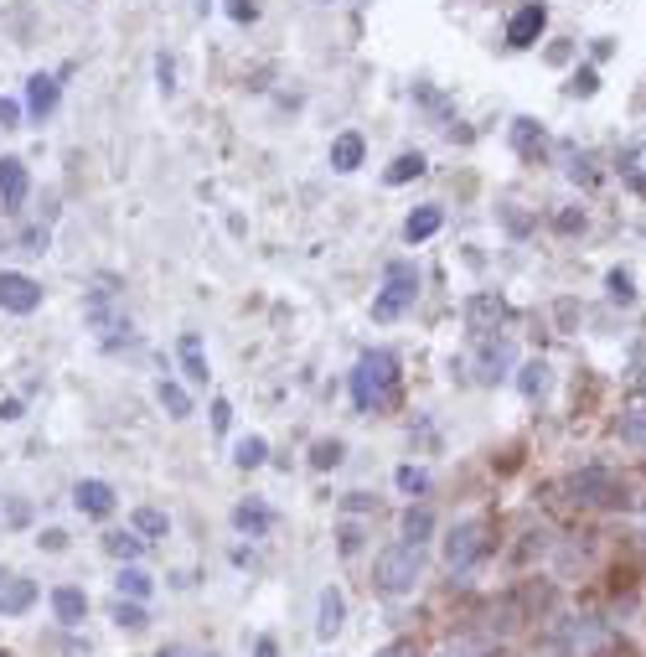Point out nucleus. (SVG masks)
Instances as JSON below:
<instances>
[{
	"instance_id": "1",
	"label": "nucleus",
	"mask_w": 646,
	"mask_h": 657,
	"mask_svg": "<svg viewBox=\"0 0 646 657\" xmlns=\"http://www.w3.org/2000/svg\"><path fill=\"white\" fill-rule=\"evenodd\" d=\"M398 389V362L393 353H362L357 358V373H352V404L368 415V409H383Z\"/></svg>"
},
{
	"instance_id": "2",
	"label": "nucleus",
	"mask_w": 646,
	"mask_h": 657,
	"mask_svg": "<svg viewBox=\"0 0 646 657\" xmlns=\"http://www.w3.org/2000/svg\"><path fill=\"white\" fill-rule=\"evenodd\" d=\"M414 296H419V270H414L409 260H393L388 270H383V296L372 300V316L398 321L414 306Z\"/></svg>"
},
{
	"instance_id": "3",
	"label": "nucleus",
	"mask_w": 646,
	"mask_h": 657,
	"mask_svg": "<svg viewBox=\"0 0 646 657\" xmlns=\"http://www.w3.org/2000/svg\"><path fill=\"white\" fill-rule=\"evenodd\" d=\"M419 570H424L419 549H414V543H393V549H383V554H378V570H372V580H378V590H383V596H404V590H414Z\"/></svg>"
},
{
	"instance_id": "4",
	"label": "nucleus",
	"mask_w": 646,
	"mask_h": 657,
	"mask_svg": "<svg viewBox=\"0 0 646 657\" xmlns=\"http://www.w3.org/2000/svg\"><path fill=\"white\" fill-rule=\"evenodd\" d=\"M88 321H94L98 337H115V332H124V311L115 306V279L98 275V285L88 290Z\"/></svg>"
},
{
	"instance_id": "5",
	"label": "nucleus",
	"mask_w": 646,
	"mask_h": 657,
	"mask_svg": "<svg viewBox=\"0 0 646 657\" xmlns=\"http://www.w3.org/2000/svg\"><path fill=\"white\" fill-rule=\"evenodd\" d=\"M487 554V523H460L451 538H445V564L451 570H466Z\"/></svg>"
},
{
	"instance_id": "6",
	"label": "nucleus",
	"mask_w": 646,
	"mask_h": 657,
	"mask_svg": "<svg viewBox=\"0 0 646 657\" xmlns=\"http://www.w3.org/2000/svg\"><path fill=\"white\" fill-rule=\"evenodd\" d=\"M569 487H574V498H585V502H626V487L610 477V471H600V466L579 471Z\"/></svg>"
},
{
	"instance_id": "7",
	"label": "nucleus",
	"mask_w": 646,
	"mask_h": 657,
	"mask_svg": "<svg viewBox=\"0 0 646 657\" xmlns=\"http://www.w3.org/2000/svg\"><path fill=\"white\" fill-rule=\"evenodd\" d=\"M0 306L5 311H16V316H26V311H37L41 306V285L26 275H0Z\"/></svg>"
},
{
	"instance_id": "8",
	"label": "nucleus",
	"mask_w": 646,
	"mask_h": 657,
	"mask_svg": "<svg viewBox=\"0 0 646 657\" xmlns=\"http://www.w3.org/2000/svg\"><path fill=\"white\" fill-rule=\"evenodd\" d=\"M543 5H523V11H512L507 21V47H533V41L543 37Z\"/></svg>"
},
{
	"instance_id": "9",
	"label": "nucleus",
	"mask_w": 646,
	"mask_h": 657,
	"mask_svg": "<svg viewBox=\"0 0 646 657\" xmlns=\"http://www.w3.org/2000/svg\"><path fill=\"white\" fill-rule=\"evenodd\" d=\"M73 502H79V513H94V518L115 513V492H109V481H79Z\"/></svg>"
},
{
	"instance_id": "10",
	"label": "nucleus",
	"mask_w": 646,
	"mask_h": 657,
	"mask_svg": "<svg viewBox=\"0 0 646 657\" xmlns=\"http://www.w3.org/2000/svg\"><path fill=\"white\" fill-rule=\"evenodd\" d=\"M0 198H5V207H21V202H26V166H21L16 156L0 160Z\"/></svg>"
},
{
	"instance_id": "11",
	"label": "nucleus",
	"mask_w": 646,
	"mask_h": 657,
	"mask_svg": "<svg viewBox=\"0 0 646 657\" xmlns=\"http://www.w3.org/2000/svg\"><path fill=\"white\" fill-rule=\"evenodd\" d=\"M466 321H470V332H481V337L497 332V326H502V300H497V296H476L466 306Z\"/></svg>"
},
{
	"instance_id": "12",
	"label": "nucleus",
	"mask_w": 646,
	"mask_h": 657,
	"mask_svg": "<svg viewBox=\"0 0 646 657\" xmlns=\"http://www.w3.org/2000/svg\"><path fill=\"white\" fill-rule=\"evenodd\" d=\"M362 151H368V145H362V135H357V130H347V135L332 140V166H336V171H357V166H362Z\"/></svg>"
},
{
	"instance_id": "13",
	"label": "nucleus",
	"mask_w": 646,
	"mask_h": 657,
	"mask_svg": "<svg viewBox=\"0 0 646 657\" xmlns=\"http://www.w3.org/2000/svg\"><path fill=\"white\" fill-rule=\"evenodd\" d=\"M32 600H37V585H32V580H5V585H0V611H5V617H21Z\"/></svg>"
},
{
	"instance_id": "14",
	"label": "nucleus",
	"mask_w": 646,
	"mask_h": 657,
	"mask_svg": "<svg viewBox=\"0 0 646 657\" xmlns=\"http://www.w3.org/2000/svg\"><path fill=\"white\" fill-rule=\"evenodd\" d=\"M342 617H347L342 590H321V621H315V632H321V637H336V632H342Z\"/></svg>"
},
{
	"instance_id": "15",
	"label": "nucleus",
	"mask_w": 646,
	"mask_h": 657,
	"mask_svg": "<svg viewBox=\"0 0 646 657\" xmlns=\"http://www.w3.org/2000/svg\"><path fill=\"white\" fill-rule=\"evenodd\" d=\"M26 104H32V115H52L58 109V79L37 73V79L26 83Z\"/></svg>"
},
{
	"instance_id": "16",
	"label": "nucleus",
	"mask_w": 646,
	"mask_h": 657,
	"mask_svg": "<svg viewBox=\"0 0 646 657\" xmlns=\"http://www.w3.org/2000/svg\"><path fill=\"white\" fill-rule=\"evenodd\" d=\"M234 523H238V528H243V534H264V528L275 523V513H270L264 502H243V507H238V513H234Z\"/></svg>"
},
{
	"instance_id": "17",
	"label": "nucleus",
	"mask_w": 646,
	"mask_h": 657,
	"mask_svg": "<svg viewBox=\"0 0 646 657\" xmlns=\"http://www.w3.org/2000/svg\"><path fill=\"white\" fill-rule=\"evenodd\" d=\"M52 611H58V621H83V611H88V600H83V590H73V585H62L58 596H52Z\"/></svg>"
},
{
	"instance_id": "18",
	"label": "nucleus",
	"mask_w": 646,
	"mask_h": 657,
	"mask_svg": "<svg viewBox=\"0 0 646 657\" xmlns=\"http://www.w3.org/2000/svg\"><path fill=\"white\" fill-rule=\"evenodd\" d=\"M434 228H440V207H419V213H409V223H404V239L419 243V239H430Z\"/></svg>"
},
{
	"instance_id": "19",
	"label": "nucleus",
	"mask_w": 646,
	"mask_h": 657,
	"mask_svg": "<svg viewBox=\"0 0 646 657\" xmlns=\"http://www.w3.org/2000/svg\"><path fill=\"white\" fill-rule=\"evenodd\" d=\"M512 145H517L523 156H543V130H538L533 120H517L512 124Z\"/></svg>"
},
{
	"instance_id": "20",
	"label": "nucleus",
	"mask_w": 646,
	"mask_h": 657,
	"mask_svg": "<svg viewBox=\"0 0 646 657\" xmlns=\"http://www.w3.org/2000/svg\"><path fill=\"white\" fill-rule=\"evenodd\" d=\"M434 534V518H430V507H409V518H404V538H409L414 549L424 543V538Z\"/></svg>"
},
{
	"instance_id": "21",
	"label": "nucleus",
	"mask_w": 646,
	"mask_h": 657,
	"mask_svg": "<svg viewBox=\"0 0 646 657\" xmlns=\"http://www.w3.org/2000/svg\"><path fill=\"white\" fill-rule=\"evenodd\" d=\"M512 362V342H497V347H487V353H481V379H502V368H507Z\"/></svg>"
},
{
	"instance_id": "22",
	"label": "nucleus",
	"mask_w": 646,
	"mask_h": 657,
	"mask_svg": "<svg viewBox=\"0 0 646 657\" xmlns=\"http://www.w3.org/2000/svg\"><path fill=\"white\" fill-rule=\"evenodd\" d=\"M414 177H424V156H419V151H409V156H398L388 166V181L393 187H398V181H414Z\"/></svg>"
},
{
	"instance_id": "23",
	"label": "nucleus",
	"mask_w": 646,
	"mask_h": 657,
	"mask_svg": "<svg viewBox=\"0 0 646 657\" xmlns=\"http://www.w3.org/2000/svg\"><path fill=\"white\" fill-rule=\"evenodd\" d=\"M181 362H187V379H192V383H207V362H202L196 337H181Z\"/></svg>"
},
{
	"instance_id": "24",
	"label": "nucleus",
	"mask_w": 646,
	"mask_h": 657,
	"mask_svg": "<svg viewBox=\"0 0 646 657\" xmlns=\"http://www.w3.org/2000/svg\"><path fill=\"white\" fill-rule=\"evenodd\" d=\"M104 549H109L115 559H140L145 538H135V534H109V538H104Z\"/></svg>"
},
{
	"instance_id": "25",
	"label": "nucleus",
	"mask_w": 646,
	"mask_h": 657,
	"mask_svg": "<svg viewBox=\"0 0 646 657\" xmlns=\"http://www.w3.org/2000/svg\"><path fill=\"white\" fill-rule=\"evenodd\" d=\"M119 596L145 600L151 596V575H145V570H124V575H119Z\"/></svg>"
},
{
	"instance_id": "26",
	"label": "nucleus",
	"mask_w": 646,
	"mask_h": 657,
	"mask_svg": "<svg viewBox=\"0 0 646 657\" xmlns=\"http://www.w3.org/2000/svg\"><path fill=\"white\" fill-rule=\"evenodd\" d=\"M160 404L171 409V419H187V415H192V398L181 394L177 383H160Z\"/></svg>"
},
{
	"instance_id": "27",
	"label": "nucleus",
	"mask_w": 646,
	"mask_h": 657,
	"mask_svg": "<svg viewBox=\"0 0 646 657\" xmlns=\"http://www.w3.org/2000/svg\"><path fill=\"white\" fill-rule=\"evenodd\" d=\"M517 383H523V394H528V398H538L543 389H549V368H543V362H528V368H523V379H517Z\"/></svg>"
},
{
	"instance_id": "28",
	"label": "nucleus",
	"mask_w": 646,
	"mask_h": 657,
	"mask_svg": "<svg viewBox=\"0 0 646 657\" xmlns=\"http://www.w3.org/2000/svg\"><path fill=\"white\" fill-rule=\"evenodd\" d=\"M238 466H243V471H249V466H264V440L259 435H249V440H238Z\"/></svg>"
},
{
	"instance_id": "29",
	"label": "nucleus",
	"mask_w": 646,
	"mask_h": 657,
	"mask_svg": "<svg viewBox=\"0 0 646 657\" xmlns=\"http://www.w3.org/2000/svg\"><path fill=\"white\" fill-rule=\"evenodd\" d=\"M135 528H140V534H166L171 523H166V513H160V507H140V513H135Z\"/></svg>"
},
{
	"instance_id": "30",
	"label": "nucleus",
	"mask_w": 646,
	"mask_h": 657,
	"mask_svg": "<svg viewBox=\"0 0 646 657\" xmlns=\"http://www.w3.org/2000/svg\"><path fill=\"white\" fill-rule=\"evenodd\" d=\"M311 461L321 466V471H326V466H336V461H342V440H315Z\"/></svg>"
},
{
	"instance_id": "31",
	"label": "nucleus",
	"mask_w": 646,
	"mask_h": 657,
	"mask_svg": "<svg viewBox=\"0 0 646 657\" xmlns=\"http://www.w3.org/2000/svg\"><path fill=\"white\" fill-rule=\"evenodd\" d=\"M398 487H404V492H430V477H424L419 466H398Z\"/></svg>"
},
{
	"instance_id": "32",
	"label": "nucleus",
	"mask_w": 646,
	"mask_h": 657,
	"mask_svg": "<svg viewBox=\"0 0 646 657\" xmlns=\"http://www.w3.org/2000/svg\"><path fill=\"white\" fill-rule=\"evenodd\" d=\"M621 440H631V445H646V415L621 419Z\"/></svg>"
},
{
	"instance_id": "33",
	"label": "nucleus",
	"mask_w": 646,
	"mask_h": 657,
	"mask_svg": "<svg viewBox=\"0 0 646 657\" xmlns=\"http://www.w3.org/2000/svg\"><path fill=\"white\" fill-rule=\"evenodd\" d=\"M115 621H119V626H130V632H140V626H145V611H140V606H124V600H119V606H115Z\"/></svg>"
},
{
	"instance_id": "34",
	"label": "nucleus",
	"mask_w": 646,
	"mask_h": 657,
	"mask_svg": "<svg viewBox=\"0 0 646 657\" xmlns=\"http://www.w3.org/2000/svg\"><path fill=\"white\" fill-rule=\"evenodd\" d=\"M595 88H600V79H595V68H585V73H574V83H569V94H595Z\"/></svg>"
},
{
	"instance_id": "35",
	"label": "nucleus",
	"mask_w": 646,
	"mask_h": 657,
	"mask_svg": "<svg viewBox=\"0 0 646 657\" xmlns=\"http://www.w3.org/2000/svg\"><path fill=\"white\" fill-rule=\"evenodd\" d=\"M610 296H615V300H631V296H636V290H631V275H626V270H615V275H610Z\"/></svg>"
},
{
	"instance_id": "36",
	"label": "nucleus",
	"mask_w": 646,
	"mask_h": 657,
	"mask_svg": "<svg viewBox=\"0 0 646 657\" xmlns=\"http://www.w3.org/2000/svg\"><path fill=\"white\" fill-rule=\"evenodd\" d=\"M228 16H234V21H254L259 5H254V0H234V5H228Z\"/></svg>"
},
{
	"instance_id": "37",
	"label": "nucleus",
	"mask_w": 646,
	"mask_h": 657,
	"mask_svg": "<svg viewBox=\"0 0 646 657\" xmlns=\"http://www.w3.org/2000/svg\"><path fill=\"white\" fill-rule=\"evenodd\" d=\"M16 120H21V109H16L11 99H0V130H11Z\"/></svg>"
},
{
	"instance_id": "38",
	"label": "nucleus",
	"mask_w": 646,
	"mask_h": 657,
	"mask_svg": "<svg viewBox=\"0 0 646 657\" xmlns=\"http://www.w3.org/2000/svg\"><path fill=\"white\" fill-rule=\"evenodd\" d=\"M228 415H234V409H228V398H217V404H213V430H228Z\"/></svg>"
},
{
	"instance_id": "39",
	"label": "nucleus",
	"mask_w": 646,
	"mask_h": 657,
	"mask_svg": "<svg viewBox=\"0 0 646 657\" xmlns=\"http://www.w3.org/2000/svg\"><path fill=\"white\" fill-rule=\"evenodd\" d=\"M156 73H160V88H171V79H177V62L160 58V62H156Z\"/></svg>"
},
{
	"instance_id": "40",
	"label": "nucleus",
	"mask_w": 646,
	"mask_h": 657,
	"mask_svg": "<svg viewBox=\"0 0 646 657\" xmlns=\"http://www.w3.org/2000/svg\"><path fill=\"white\" fill-rule=\"evenodd\" d=\"M41 249H47V234H41V228H32V234H26V254H41Z\"/></svg>"
},
{
	"instance_id": "41",
	"label": "nucleus",
	"mask_w": 646,
	"mask_h": 657,
	"mask_svg": "<svg viewBox=\"0 0 646 657\" xmlns=\"http://www.w3.org/2000/svg\"><path fill=\"white\" fill-rule=\"evenodd\" d=\"M26 518V507H5V502H0V528H5V523H21Z\"/></svg>"
},
{
	"instance_id": "42",
	"label": "nucleus",
	"mask_w": 646,
	"mask_h": 657,
	"mask_svg": "<svg viewBox=\"0 0 646 657\" xmlns=\"http://www.w3.org/2000/svg\"><path fill=\"white\" fill-rule=\"evenodd\" d=\"M378 657H414V647H409V642H393V647H383Z\"/></svg>"
},
{
	"instance_id": "43",
	"label": "nucleus",
	"mask_w": 646,
	"mask_h": 657,
	"mask_svg": "<svg viewBox=\"0 0 646 657\" xmlns=\"http://www.w3.org/2000/svg\"><path fill=\"white\" fill-rule=\"evenodd\" d=\"M259 657H275V642H259Z\"/></svg>"
},
{
	"instance_id": "44",
	"label": "nucleus",
	"mask_w": 646,
	"mask_h": 657,
	"mask_svg": "<svg viewBox=\"0 0 646 657\" xmlns=\"http://www.w3.org/2000/svg\"><path fill=\"white\" fill-rule=\"evenodd\" d=\"M160 657H187V653H181V647H166V653H160Z\"/></svg>"
},
{
	"instance_id": "45",
	"label": "nucleus",
	"mask_w": 646,
	"mask_h": 657,
	"mask_svg": "<svg viewBox=\"0 0 646 657\" xmlns=\"http://www.w3.org/2000/svg\"><path fill=\"white\" fill-rule=\"evenodd\" d=\"M487 657H512V653H487Z\"/></svg>"
},
{
	"instance_id": "46",
	"label": "nucleus",
	"mask_w": 646,
	"mask_h": 657,
	"mask_svg": "<svg viewBox=\"0 0 646 657\" xmlns=\"http://www.w3.org/2000/svg\"><path fill=\"white\" fill-rule=\"evenodd\" d=\"M0 585H5V575H0Z\"/></svg>"
}]
</instances>
